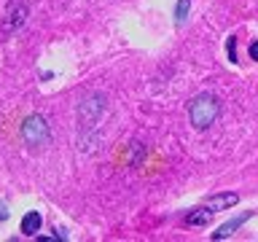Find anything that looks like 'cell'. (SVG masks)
<instances>
[{
    "label": "cell",
    "instance_id": "cell-9",
    "mask_svg": "<svg viewBox=\"0 0 258 242\" xmlns=\"http://www.w3.org/2000/svg\"><path fill=\"white\" fill-rule=\"evenodd\" d=\"M226 51H229V59H231V62H237V38H229Z\"/></svg>",
    "mask_w": 258,
    "mask_h": 242
},
{
    "label": "cell",
    "instance_id": "cell-4",
    "mask_svg": "<svg viewBox=\"0 0 258 242\" xmlns=\"http://www.w3.org/2000/svg\"><path fill=\"white\" fill-rule=\"evenodd\" d=\"M250 215H253V213H242V215H237V218H231L229 223H223L218 231H213V239H226V237H231V234L237 231V229H239V226L247 221Z\"/></svg>",
    "mask_w": 258,
    "mask_h": 242
},
{
    "label": "cell",
    "instance_id": "cell-10",
    "mask_svg": "<svg viewBox=\"0 0 258 242\" xmlns=\"http://www.w3.org/2000/svg\"><path fill=\"white\" fill-rule=\"evenodd\" d=\"M247 54H250V59H255V62H258V40H253V43H250Z\"/></svg>",
    "mask_w": 258,
    "mask_h": 242
},
{
    "label": "cell",
    "instance_id": "cell-8",
    "mask_svg": "<svg viewBox=\"0 0 258 242\" xmlns=\"http://www.w3.org/2000/svg\"><path fill=\"white\" fill-rule=\"evenodd\" d=\"M188 8H191V0H177V3H175V24H183L185 22Z\"/></svg>",
    "mask_w": 258,
    "mask_h": 242
},
{
    "label": "cell",
    "instance_id": "cell-2",
    "mask_svg": "<svg viewBox=\"0 0 258 242\" xmlns=\"http://www.w3.org/2000/svg\"><path fill=\"white\" fill-rule=\"evenodd\" d=\"M22 137L30 148H43V145L51 143V132H48V121L43 116H27L22 124Z\"/></svg>",
    "mask_w": 258,
    "mask_h": 242
},
{
    "label": "cell",
    "instance_id": "cell-1",
    "mask_svg": "<svg viewBox=\"0 0 258 242\" xmlns=\"http://www.w3.org/2000/svg\"><path fill=\"white\" fill-rule=\"evenodd\" d=\"M188 116H191V124L194 129H199V132H205L215 124V118L221 116V100L213 94H199L197 100L191 102L188 108Z\"/></svg>",
    "mask_w": 258,
    "mask_h": 242
},
{
    "label": "cell",
    "instance_id": "cell-7",
    "mask_svg": "<svg viewBox=\"0 0 258 242\" xmlns=\"http://www.w3.org/2000/svg\"><path fill=\"white\" fill-rule=\"evenodd\" d=\"M38 229H40V215L38 213H27V215L22 218V231L27 234V237H32Z\"/></svg>",
    "mask_w": 258,
    "mask_h": 242
},
{
    "label": "cell",
    "instance_id": "cell-6",
    "mask_svg": "<svg viewBox=\"0 0 258 242\" xmlns=\"http://www.w3.org/2000/svg\"><path fill=\"white\" fill-rule=\"evenodd\" d=\"M237 202H239V194L229 191V194H221V197L207 199V207H210V210H226V207H234Z\"/></svg>",
    "mask_w": 258,
    "mask_h": 242
},
{
    "label": "cell",
    "instance_id": "cell-5",
    "mask_svg": "<svg viewBox=\"0 0 258 242\" xmlns=\"http://www.w3.org/2000/svg\"><path fill=\"white\" fill-rule=\"evenodd\" d=\"M213 215H215V210H210V207L205 205V207L191 210V213L185 215V223H188V226H207L210 221H213Z\"/></svg>",
    "mask_w": 258,
    "mask_h": 242
},
{
    "label": "cell",
    "instance_id": "cell-3",
    "mask_svg": "<svg viewBox=\"0 0 258 242\" xmlns=\"http://www.w3.org/2000/svg\"><path fill=\"white\" fill-rule=\"evenodd\" d=\"M27 14H30V8L27 3H22V0H14L11 6H8V11H6V19H3V30H16V27H22L24 22H27Z\"/></svg>",
    "mask_w": 258,
    "mask_h": 242
}]
</instances>
